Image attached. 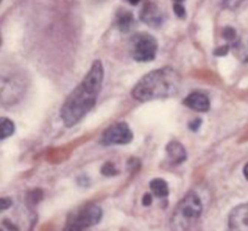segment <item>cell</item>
Here are the masks:
<instances>
[{
  "label": "cell",
  "mask_w": 248,
  "mask_h": 231,
  "mask_svg": "<svg viewBox=\"0 0 248 231\" xmlns=\"http://www.w3.org/2000/svg\"><path fill=\"white\" fill-rule=\"evenodd\" d=\"M173 1H174V2H179V4H182V2H183L184 0H173Z\"/></svg>",
  "instance_id": "cell-27"
},
{
  "label": "cell",
  "mask_w": 248,
  "mask_h": 231,
  "mask_svg": "<svg viewBox=\"0 0 248 231\" xmlns=\"http://www.w3.org/2000/svg\"><path fill=\"white\" fill-rule=\"evenodd\" d=\"M150 203H152V195H150V194H145V195L143 196V205L149 206Z\"/></svg>",
  "instance_id": "cell-24"
},
{
  "label": "cell",
  "mask_w": 248,
  "mask_h": 231,
  "mask_svg": "<svg viewBox=\"0 0 248 231\" xmlns=\"http://www.w3.org/2000/svg\"><path fill=\"white\" fill-rule=\"evenodd\" d=\"M182 77L172 67L159 68L145 74L132 89V97L138 102H150L176 96Z\"/></svg>",
  "instance_id": "cell-2"
},
{
  "label": "cell",
  "mask_w": 248,
  "mask_h": 231,
  "mask_svg": "<svg viewBox=\"0 0 248 231\" xmlns=\"http://www.w3.org/2000/svg\"><path fill=\"white\" fill-rule=\"evenodd\" d=\"M140 19L144 22L147 26L153 28H159L162 26L165 21L164 12L161 11L159 6L155 2L148 1L140 10Z\"/></svg>",
  "instance_id": "cell-9"
},
{
  "label": "cell",
  "mask_w": 248,
  "mask_h": 231,
  "mask_svg": "<svg viewBox=\"0 0 248 231\" xmlns=\"http://www.w3.org/2000/svg\"><path fill=\"white\" fill-rule=\"evenodd\" d=\"M15 132V123L7 118H0V140L11 137Z\"/></svg>",
  "instance_id": "cell-14"
},
{
  "label": "cell",
  "mask_w": 248,
  "mask_h": 231,
  "mask_svg": "<svg viewBox=\"0 0 248 231\" xmlns=\"http://www.w3.org/2000/svg\"><path fill=\"white\" fill-rule=\"evenodd\" d=\"M103 79V64L101 61H94L84 79L70 92L61 108V119L65 127L79 123L96 106Z\"/></svg>",
  "instance_id": "cell-1"
},
{
  "label": "cell",
  "mask_w": 248,
  "mask_h": 231,
  "mask_svg": "<svg viewBox=\"0 0 248 231\" xmlns=\"http://www.w3.org/2000/svg\"><path fill=\"white\" fill-rule=\"evenodd\" d=\"M0 231H17L16 228L14 227V225H11L10 223H5L4 228H0Z\"/></svg>",
  "instance_id": "cell-23"
},
{
  "label": "cell",
  "mask_w": 248,
  "mask_h": 231,
  "mask_svg": "<svg viewBox=\"0 0 248 231\" xmlns=\"http://www.w3.org/2000/svg\"><path fill=\"white\" fill-rule=\"evenodd\" d=\"M244 176H245V178L248 181V162L245 165V167H244Z\"/></svg>",
  "instance_id": "cell-25"
},
{
  "label": "cell",
  "mask_w": 248,
  "mask_h": 231,
  "mask_svg": "<svg viewBox=\"0 0 248 231\" xmlns=\"http://www.w3.org/2000/svg\"><path fill=\"white\" fill-rule=\"evenodd\" d=\"M27 91L26 79L16 72L0 75V103L2 106H15L19 103Z\"/></svg>",
  "instance_id": "cell-4"
},
{
  "label": "cell",
  "mask_w": 248,
  "mask_h": 231,
  "mask_svg": "<svg viewBox=\"0 0 248 231\" xmlns=\"http://www.w3.org/2000/svg\"><path fill=\"white\" fill-rule=\"evenodd\" d=\"M101 171H102V174H103V176L111 177V176H115V174H118V169H115L114 164H111V162H107V164H104L103 166H102Z\"/></svg>",
  "instance_id": "cell-15"
},
{
  "label": "cell",
  "mask_w": 248,
  "mask_h": 231,
  "mask_svg": "<svg viewBox=\"0 0 248 231\" xmlns=\"http://www.w3.org/2000/svg\"><path fill=\"white\" fill-rule=\"evenodd\" d=\"M133 133L126 123H116L109 126L101 137L103 145H124L132 142Z\"/></svg>",
  "instance_id": "cell-7"
},
{
  "label": "cell",
  "mask_w": 248,
  "mask_h": 231,
  "mask_svg": "<svg viewBox=\"0 0 248 231\" xmlns=\"http://www.w3.org/2000/svg\"><path fill=\"white\" fill-rule=\"evenodd\" d=\"M127 1L130 2L131 5H137L138 2H140V1H142V0H127Z\"/></svg>",
  "instance_id": "cell-26"
},
{
  "label": "cell",
  "mask_w": 248,
  "mask_h": 231,
  "mask_svg": "<svg viewBox=\"0 0 248 231\" xmlns=\"http://www.w3.org/2000/svg\"><path fill=\"white\" fill-rule=\"evenodd\" d=\"M0 44H1V36H0Z\"/></svg>",
  "instance_id": "cell-28"
},
{
  "label": "cell",
  "mask_w": 248,
  "mask_h": 231,
  "mask_svg": "<svg viewBox=\"0 0 248 231\" xmlns=\"http://www.w3.org/2000/svg\"><path fill=\"white\" fill-rule=\"evenodd\" d=\"M183 104L186 107H188L189 109H193V110L198 111V113H206V111L210 110L211 107V102L208 96L201 91H194L191 93H189L184 98Z\"/></svg>",
  "instance_id": "cell-10"
},
{
  "label": "cell",
  "mask_w": 248,
  "mask_h": 231,
  "mask_svg": "<svg viewBox=\"0 0 248 231\" xmlns=\"http://www.w3.org/2000/svg\"><path fill=\"white\" fill-rule=\"evenodd\" d=\"M228 231H248V202L239 205L230 212Z\"/></svg>",
  "instance_id": "cell-8"
},
{
  "label": "cell",
  "mask_w": 248,
  "mask_h": 231,
  "mask_svg": "<svg viewBox=\"0 0 248 231\" xmlns=\"http://www.w3.org/2000/svg\"><path fill=\"white\" fill-rule=\"evenodd\" d=\"M103 211L97 203H87L70 213L67 218L63 231H85L98 224Z\"/></svg>",
  "instance_id": "cell-5"
},
{
  "label": "cell",
  "mask_w": 248,
  "mask_h": 231,
  "mask_svg": "<svg viewBox=\"0 0 248 231\" xmlns=\"http://www.w3.org/2000/svg\"><path fill=\"white\" fill-rule=\"evenodd\" d=\"M239 53L240 58H241L244 62H248V40L244 46H241V47L239 48Z\"/></svg>",
  "instance_id": "cell-19"
},
{
  "label": "cell",
  "mask_w": 248,
  "mask_h": 231,
  "mask_svg": "<svg viewBox=\"0 0 248 231\" xmlns=\"http://www.w3.org/2000/svg\"><path fill=\"white\" fill-rule=\"evenodd\" d=\"M173 11H174V14H176V16L179 17V18H184V17H186V9H184L183 4L174 2Z\"/></svg>",
  "instance_id": "cell-18"
},
{
  "label": "cell",
  "mask_w": 248,
  "mask_h": 231,
  "mask_svg": "<svg viewBox=\"0 0 248 231\" xmlns=\"http://www.w3.org/2000/svg\"><path fill=\"white\" fill-rule=\"evenodd\" d=\"M245 0H222V4L225 9L229 10H236L242 5Z\"/></svg>",
  "instance_id": "cell-17"
},
{
  "label": "cell",
  "mask_w": 248,
  "mask_h": 231,
  "mask_svg": "<svg viewBox=\"0 0 248 231\" xmlns=\"http://www.w3.org/2000/svg\"><path fill=\"white\" fill-rule=\"evenodd\" d=\"M2 1V0H0V2H1Z\"/></svg>",
  "instance_id": "cell-29"
},
{
  "label": "cell",
  "mask_w": 248,
  "mask_h": 231,
  "mask_svg": "<svg viewBox=\"0 0 248 231\" xmlns=\"http://www.w3.org/2000/svg\"><path fill=\"white\" fill-rule=\"evenodd\" d=\"M223 36L227 40H229L230 43H235V40H236V31H235V29L232 27H225L223 29Z\"/></svg>",
  "instance_id": "cell-16"
},
{
  "label": "cell",
  "mask_w": 248,
  "mask_h": 231,
  "mask_svg": "<svg viewBox=\"0 0 248 231\" xmlns=\"http://www.w3.org/2000/svg\"><path fill=\"white\" fill-rule=\"evenodd\" d=\"M166 152L170 162L172 165H181L186 161V152L179 142L173 140V142L169 143V145L166 147Z\"/></svg>",
  "instance_id": "cell-11"
},
{
  "label": "cell",
  "mask_w": 248,
  "mask_h": 231,
  "mask_svg": "<svg viewBox=\"0 0 248 231\" xmlns=\"http://www.w3.org/2000/svg\"><path fill=\"white\" fill-rule=\"evenodd\" d=\"M202 123V121H201V119H196L194 123H190V130L193 131H198L199 127H200V125Z\"/></svg>",
  "instance_id": "cell-22"
},
{
  "label": "cell",
  "mask_w": 248,
  "mask_h": 231,
  "mask_svg": "<svg viewBox=\"0 0 248 231\" xmlns=\"http://www.w3.org/2000/svg\"><path fill=\"white\" fill-rule=\"evenodd\" d=\"M157 47L159 44L156 39L149 33H137L131 38V55L137 62H150L155 60Z\"/></svg>",
  "instance_id": "cell-6"
},
{
  "label": "cell",
  "mask_w": 248,
  "mask_h": 231,
  "mask_svg": "<svg viewBox=\"0 0 248 231\" xmlns=\"http://www.w3.org/2000/svg\"><path fill=\"white\" fill-rule=\"evenodd\" d=\"M203 212V202L196 191L191 190L179 201L172 213L171 231H188L200 219Z\"/></svg>",
  "instance_id": "cell-3"
},
{
  "label": "cell",
  "mask_w": 248,
  "mask_h": 231,
  "mask_svg": "<svg viewBox=\"0 0 248 231\" xmlns=\"http://www.w3.org/2000/svg\"><path fill=\"white\" fill-rule=\"evenodd\" d=\"M133 23H135V18H133V15L130 11L121 10V11L118 12V15H116V26H118L119 31L127 33L132 29Z\"/></svg>",
  "instance_id": "cell-12"
},
{
  "label": "cell",
  "mask_w": 248,
  "mask_h": 231,
  "mask_svg": "<svg viewBox=\"0 0 248 231\" xmlns=\"http://www.w3.org/2000/svg\"><path fill=\"white\" fill-rule=\"evenodd\" d=\"M228 51H229V45L220 46V47H218L217 50L215 51V55H217V56H225L228 53Z\"/></svg>",
  "instance_id": "cell-21"
},
{
  "label": "cell",
  "mask_w": 248,
  "mask_h": 231,
  "mask_svg": "<svg viewBox=\"0 0 248 231\" xmlns=\"http://www.w3.org/2000/svg\"><path fill=\"white\" fill-rule=\"evenodd\" d=\"M150 190L153 195L159 199H164L169 196L170 189L166 182L161 178H155L150 182Z\"/></svg>",
  "instance_id": "cell-13"
},
{
  "label": "cell",
  "mask_w": 248,
  "mask_h": 231,
  "mask_svg": "<svg viewBox=\"0 0 248 231\" xmlns=\"http://www.w3.org/2000/svg\"><path fill=\"white\" fill-rule=\"evenodd\" d=\"M11 205H12L11 199L0 198V212H2V211L10 208V207H11Z\"/></svg>",
  "instance_id": "cell-20"
}]
</instances>
